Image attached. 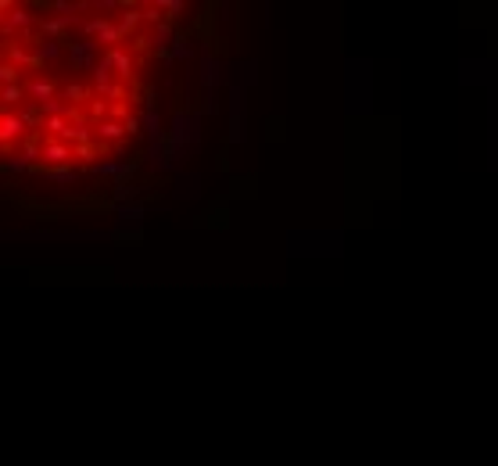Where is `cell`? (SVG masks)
I'll use <instances>...</instances> for the list:
<instances>
[{"label":"cell","instance_id":"cell-18","mask_svg":"<svg viewBox=\"0 0 498 466\" xmlns=\"http://www.w3.org/2000/svg\"><path fill=\"white\" fill-rule=\"evenodd\" d=\"M122 137H129L126 122H112V119H104V122L97 126V140H101V143H115V140H122Z\"/></svg>","mask_w":498,"mask_h":466},{"label":"cell","instance_id":"cell-12","mask_svg":"<svg viewBox=\"0 0 498 466\" xmlns=\"http://www.w3.org/2000/svg\"><path fill=\"white\" fill-rule=\"evenodd\" d=\"M205 226H212V230L229 226V198H215V205L205 212Z\"/></svg>","mask_w":498,"mask_h":466},{"label":"cell","instance_id":"cell-15","mask_svg":"<svg viewBox=\"0 0 498 466\" xmlns=\"http://www.w3.org/2000/svg\"><path fill=\"white\" fill-rule=\"evenodd\" d=\"M112 72H115V69H112V65H108V61H104V58L97 61V69H93V72H90V79H93V86H97V90L104 93V97H108V93H112V90L119 86V83H112Z\"/></svg>","mask_w":498,"mask_h":466},{"label":"cell","instance_id":"cell-5","mask_svg":"<svg viewBox=\"0 0 498 466\" xmlns=\"http://www.w3.org/2000/svg\"><path fill=\"white\" fill-rule=\"evenodd\" d=\"M186 33H190V40H194V36L205 40V47H212L215 40H219V36H215V4H205V8H201V14L190 22V29H186Z\"/></svg>","mask_w":498,"mask_h":466},{"label":"cell","instance_id":"cell-24","mask_svg":"<svg viewBox=\"0 0 498 466\" xmlns=\"http://www.w3.org/2000/svg\"><path fill=\"white\" fill-rule=\"evenodd\" d=\"M61 97L72 101V104H86V101H93V97H90V90H86V86H79V83H69L65 90H61Z\"/></svg>","mask_w":498,"mask_h":466},{"label":"cell","instance_id":"cell-29","mask_svg":"<svg viewBox=\"0 0 498 466\" xmlns=\"http://www.w3.org/2000/svg\"><path fill=\"white\" fill-rule=\"evenodd\" d=\"M108 115H112V119H122V122L133 119V115H129V104H122V101H112V104H108Z\"/></svg>","mask_w":498,"mask_h":466},{"label":"cell","instance_id":"cell-16","mask_svg":"<svg viewBox=\"0 0 498 466\" xmlns=\"http://www.w3.org/2000/svg\"><path fill=\"white\" fill-rule=\"evenodd\" d=\"M140 190H144V183H133V180H115L112 183V201L115 205H129Z\"/></svg>","mask_w":498,"mask_h":466},{"label":"cell","instance_id":"cell-23","mask_svg":"<svg viewBox=\"0 0 498 466\" xmlns=\"http://www.w3.org/2000/svg\"><path fill=\"white\" fill-rule=\"evenodd\" d=\"M169 51H173V61H190V58H194L190 33H179V36L173 40V47H169Z\"/></svg>","mask_w":498,"mask_h":466},{"label":"cell","instance_id":"cell-21","mask_svg":"<svg viewBox=\"0 0 498 466\" xmlns=\"http://www.w3.org/2000/svg\"><path fill=\"white\" fill-rule=\"evenodd\" d=\"M108 237H112V240H119V244H129V248L144 244V230H140V226H119V230H112Z\"/></svg>","mask_w":498,"mask_h":466},{"label":"cell","instance_id":"cell-8","mask_svg":"<svg viewBox=\"0 0 498 466\" xmlns=\"http://www.w3.org/2000/svg\"><path fill=\"white\" fill-rule=\"evenodd\" d=\"M104 61H108V65H112L115 69V75L122 79V83H133V54L126 51V47H112V51H108L104 54Z\"/></svg>","mask_w":498,"mask_h":466},{"label":"cell","instance_id":"cell-27","mask_svg":"<svg viewBox=\"0 0 498 466\" xmlns=\"http://www.w3.org/2000/svg\"><path fill=\"white\" fill-rule=\"evenodd\" d=\"M158 8H162V14H165V22H176L179 11H183L186 4H183V0H158Z\"/></svg>","mask_w":498,"mask_h":466},{"label":"cell","instance_id":"cell-4","mask_svg":"<svg viewBox=\"0 0 498 466\" xmlns=\"http://www.w3.org/2000/svg\"><path fill=\"white\" fill-rule=\"evenodd\" d=\"M229 143H240L244 140V90L240 86H229Z\"/></svg>","mask_w":498,"mask_h":466},{"label":"cell","instance_id":"cell-31","mask_svg":"<svg viewBox=\"0 0 498 466\" xmlns=\"http://www.w3.org/2000/svg\"><path fill=\"white\" fill-rule=\"evenodd\" d=\"M176 198H197V176H186L183 187L176 190Z\"/></svg>","mask_w":498,"mask_h":466},{"label":"cell","instance_id":"cell-32","mask_svg":"<svg viewBox=\"0 0 498 466\" xmlns=\"http://www.w3.org/2000/svg\"><path fill=\"white\" fill-rule=\"evenodd\" d=\"M208 111H215V93H201V108H197V115H208Z\"/></svg>","mask_w":498,"mask_h":466},{"label":"cell","instance_id":"cell-30","mask_svg":"<svg viewBox=\"0 0 498 466\" xmlns=\"http://www.w3.org/2000/svg\"><path fill=\"white\" fill-rule=\"evenodd\" d=\"M129 51H133V54H140V58H144L147 51L154 54V43H151L147 36H133V43H129Z\"/></svg>","mask_w":498,"mask_h":466},{"label":"cell","instance_id":"cell-26","mask_svg":"<svg viewBox=\"0 0 498 466\" xmlns=\"http://www.w3.org/2000/svg\"><path fill=\"white\" fill-rule=\"evenodd\" d=\"M284 126H287V122H284V115H276V119H269V130H266V140H269V143H279V140L287 137V130H284Z\"/></svg>","mask_w":498,"mask_h":466},{"label":"cell","instance_id":"cell-20","mask_svg":"<svg viewBox=\"0 0 498 466\" xmlns=\"http://www.w3.org/2000/svg\"><path fill=\"white\" fill-rule=\"evenodd\" d=\"M69 25H72L69 19H58V14H54V19H40V33L51 36V40H58V43H65V40H61V33H65Z\"/></svg>","mask_w":498,"mask_h":466},{"label":"cell","instance_id":"cell-11","mask_svg":"<svg viewBox=\"0 0 498 466\" xmlns=\"http://www.w3.org/2000/svg\"><path fill=\"white\" fill-rule=\"evenodd\" d=\"M54 83L51 79H43V75H36V79H29L25 83V93H29V104H36V108H43V104H51L54 101Z\"/></svg>","mask_w":498,"mask_h":466},{"label":"cell","instance_id":"cell-6","mask_svg":"<svg viewBox=\"0 0 498 466\" xmlns=\"http://www.w3.org/2000/svg\"><path fill=\"white\" fill-rule=\"evenodd\" d=\"M4 11H8V19H4V40H11V33H14V40H18L25 29L36 22L33 14H29V8H14V11H11V4H4ZM36 25H40V22H36Z\"/></svg>","mask_w":498,"mask_h":466},{"label":"cell","instance_id":"cell-10","mask_svg":"<svg viewBox=\"0 0 498 466\" xmlns=\"http://www.w3.org/2000/svg\"><path fill=\"white\" fill-rule=\"evenodd\" d=\"M75 158V148L65 140H47L43 143V165H69Z\"/></svg>","mask_w":498,"mask_h":466},{"label":"cell","instance_id":"cell-22","mask_svg":"<svg viewBox=\"0 0 498 466\" xmlns=\"http://www.w3.org/2000/svg\"><path fill=\"white\" fill-rule=\"evenodd\" d=\"M179 36V29H176V22H162V25H154V36H151V43L154 47H173V40Z\"/></svg>","mask_w":498,"mask_h":466},{"label":"cell","instance_id":"cell-7","mask_svg":"<svg viewBox=\"0 0 498 466\" xmlns=\"http://www.w3.org/2000/svg\"><path fill=\"white\" fill-rule=\"evenodd\" d=\"M69 208V215H75V212H115V201L112 198H65L61 201Z\"/></svg>","mask_w":498,"mask_h":466},{"label":"cell","instance_id":"cell-33","mask_svg":"<svg viewBox=\"0 0 498 466\" xmlns=\"http://www.w3.org/2000/svg\"><path fill=\"white\" fill-rule=\"evenodd\" d=\"M215 169H219V172H229V151H219V154H215Z\"/></svg>","mask_w":498,"mask_h":466},{"label":"cell","instance_id":"cell-3","mask_svg":"<svg viewBox=\"0 0 498 466\" xmlns=\"http://www.w3.org/2000/svg\"><path fill=\"white\" fill-rule=\"evenodd\" d=\"M25 133H29V126L22 122L18 111H4V119H0V140H4V148L11 151V143H14V148H22V143L29 140Z\"/></svg>","mask_w":498,"mask_h":466},{"label":"cell","instance_id":"cell-28","mask_svg":"<svg viewBox=\"0 0 498 466\" xmlns=\"http://www.w3.org/2000/svg\"><path fill=\"white\" fill-rule=\"evenodd\" d=\"M18 72L22 69H14L11 61H4V65H0V79H4V86H18Z\"/></svg>","mask_w":498,"mask_h":466},{"label":"cell","instance_id":"cell-14","mask_svg":"<svg viewBox=\"0 0 498 466\" xmlns=\"http://www.w3.org/2000/svg\"><path fill=\"white\" fill-rule=\"evenodd\" d=\"M219 61H215L212 54H205V61H201V90L205 93H212L215 86H219Z\"/></svg>","mask_w":498,"mask_h":466},{"label":"cell","instance_id":"cell-13","mask_svg":"<svg viewBox=\"0 0 498 466\" xmlns=\"http://www.w3.org/2000/svg\"><path fill=\"white\" fill-rule=\"evenodd\" d=\"M36 176H43V180H51V183H75V169L72 165H33Z\"/></svg>","mask_w":498,"mask_h":466},{"label":"cell","instance_id":"cell-1","mask_svg":"<svg viewBox=\"0 0 498 466\" xmlns=\"http://www.w3.org/2000/svg\"><path fill=\"white\" fill-rule=\"evenodd\" d=\"M11 205H18V212L29 215V219H40V222H58V219H65L69 215V208L61 205V201H33V198H25V194H8Z\"/></svg>","mask_w":498,"mask_h":466},{"label":"cell","instance_id":"cell-25","mask_svg":"<svg viewBox=\"0 0 498 466\" xmlns=\"http://www.w3.org/2000/svg\"><path fill=\"white\" fill-rule=\"evenodd\" d=\"M61 54V43L58 40H36V58L40 61H54Z\"/></svg>","mask_w":498,"mask_h":466},{"label":"cell","instance_id":"cell-17","mask_svg":"<svg viewBox=\"0 0 498 466\" xmlns=\"http://www.w3.org/2000/svg\"><path fill=\"white\" fill-rule=\"evenodd\" d=\"M255 176L251 172H247V176H233V180H229V198H247V201H251L255 194H258V190H255Z\"/></svg>","mask_w":498,"mask_h":466},{"label":"cell","instance_id":"cell-2","mask_svg":"<svg viewBox=\"0 0 498 466\" xmlns=\"http://www.w3.org/2000/svg\"><path fill=\"white\" fill-rule=\"evenodd\" d=\"M79 29L86 33L90 43H108V51L126 40V36H122V29L108 19V14H90V19H79Z\"/></svg>","mask_w":498,"mask_h":466},{"label":"cell","instance_id":"cell-19","mask_svg":"<svg viewBox=\"0 0 498 466\" xmlns=\"http://www.w3.org/2000/svg\"><path fill=\"white\" fill-rule=\"evenodd\" d=\"M115 215H119L122 226H140V219H144V205H136V201L119 205V208H115Z\"/></svg>","mask_w":498,"mask_h":466},{"label":"cell","instance_id":"cell-9","mask_svg":"<svg viewBox=\"0 0 498 466\" xmlns=\"http://www.w3.org/2000/svg\"><path fill=\"white\" fill-rule=\"evenodd\" d=\"M65 51H69V61H72V65L75 69H97V65H93V54H97V43H90V40H79V43H69L65 40Z\"/></svg>","mask_w":498,"mask_h":466}]
</instances>
